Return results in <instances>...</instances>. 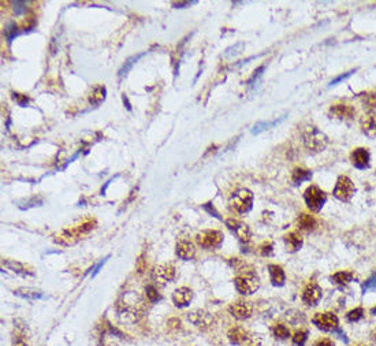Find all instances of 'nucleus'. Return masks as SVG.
<instances>
[{"mask_svg":"<svg viewBox=\"0 0 376 346\" xmlns=\"http://www.w3.org/2000/svg\"><path fill=\"white\" fill-rule=\"evenodd\" d=\"M188 319L197 328L203 330V331L213 326V316H212L211 313L205 312V311H200V309L188 313Z\"/></svg>","mask_w":376,"mask_h":346,"instance_id":"obj_11","label":"nucleus"},{"mask_svg":"<svg viewBox=\"0 0 376 346\" xmlns=\"http://www.w3.org/2000/svg\"><path fill=\"white\" fill-rule=\"evenodd\" d=\"M11 4H13V10L15 15H24V14L26 13V6L27 3L26 1H21V0H15V1H11Z\"/></svg>","mask_w":376,"mask_h":346,"instance_id":"obj_37","label":"nucleus"},{"mask_svg":"<svg viewBox=\"0 0 376 346\" xmlns=\"http://www.w3.org/2000/svg\"><path fill=\"white\" fill-rule=\"evenodd\" d=\"M329 115H330V118H334V119L350 120L354 118L356 110H354V107L353 106L343 104V103H338V104H334V106L330 107Z\"/></svg>","mask_w":376,"mask_h":346,"instance_id":"obj_12","label":"nucleus"},{"mask_svg":"<svg viewBox=\"0 0 376 346\" xmlns=\"http://www.w3.org/2000/svg\"><path fill=\"white\" fill-rule=\"evenodd\" d=\"M272 334H274V337L278 338V340H286V338H289L290 331H289V328L284 326V324L278 323V324H275V326L272 327Z\"/></svg>","mask_w":376,"mask_h":346,"instance_id":"obj_32","label":"nucleus"},{"mask_svg":"<svg viewBox=\"0 0 376 346\" xmlns=\"http://www.w3.org/2000/svg\"><path fill=\"white\" fill-rule=\"evenodd\" d=\"M1 264L4 267H7L10 271L18 274V275H22V277H34L33 268L30 266H26L21 261H15V260H1Z\"/></svg>","mask_w":376,"mask_h":346,"instance_id":"obj_19","label":"nucleus"},{"mask_svg":"<svg viewBox=\"0 0 376 346\" xmlns=\"http://www.w3.org/2000/svg\"><path fill=\"white\" fill-rule=\"evenodd\" d=\"M20 29L17 26V23L15 22H10L6 27H4V36H6V39L8 43H11V41L17 37V36H20Z\"/></svg>","mask_w":376,"mask_h":346,"instance_id":"obj_33","label":"nucleus"},{"mask_svg":"<svg viewBox=\"0 0 376 346\" xmlns=\"http://www.w3.org/2000/svg\"><path fill=\"white\" fill-rule=\"evenodd\" d=\"M264 69H265V66H260L258 70H255V71H253V75H252L251 78H249V81H248V84H249V85H253V84H255V82H256V81H258V78L261 77V74H263Z\"/></svg>","mask_w":376,"mask_h":346,"instance_id":"obj_43","label":"nucleus"},{"mask_svg":"<svg viewBox=\"0 0 376 346\" xmlns=\"http://www.w3.org/2000/svg\"><path fill=\"white\" fill-rule=\"evenodd\" d=\"M249 346H258V345H253V344H249Z\"/></svg>","mask_w":376,"mask_h":346,"instance_id":"obj_52","label":"nucleus"},{"mask_svg":"<svg viewBox=\"0 0 376 346\" xmlns=\"http://www.w3.org/2000/svg\"><path fill=\"white\" fill-rule=\"evenodd\" d=\"M357 346H365V345H361V344H360V345H357Z\"/></svg>","mask_w":376,"mask_h":346,"instance_id":"obj_53","label":"nucleus"},{"mask_svg":"<svg viewBox=\"0 0 376 346\" xmlns=\"http://www.w3.org/2000/svg\"><path fill=\"white\" fill-rule=\"evenodd\" d=\"M376 287V273L372 274L368 279L365 280V283H364V292H368V290H372V289H375Z\"/></svg>","mask_w":376,"mask_h":346,"instance_id":"obj_41","label":"nucleus"},{"mask_svg":"<svg viewBox=\"0 0 376 346\" xmlns=\"http://www.w3.org/2000/svg\"><path fill=\"white\" fill-rule=\"evenodd\" d=\"M191 300H193V292L189 287H178L172 293V302L177 308H185L190 304Z\"/></svg>","mask_w":376,"mask_h":346,"instance_id":"obj_18","label":"nucleus"},{"mask_svg":"<svg viewBox=\"0 0 376 346\" xmlns=\"http://www.w3.org/2000/svg\"><path fill=\"white\" fill-rule=\"evenodd\" d=\"M122 99H123V103L126 104V108H127L129 111H132V106H130V103H129V100H127V96L123 94V96H122Z\"/></svg>","mask_w":376,"mask_h":346,"instance_id":"obj_50","label":"nucleus"},{"mask_svg":"<svg viewBox=\"0 0 376 346\" xmlns=\"http://www.w3.org/2000/svg\"><path fill=\"white\" fill-rule=\"evenodd\" d=\"M137 270H139L140 274L144 273V270H145V263H144V257L141 256L139 259V264H137Z\"/></svg>","mask_w":376,"mask_h":346,"instance_id":"obj_49","label":"nucleus"},{"mask_svg":"<svg viewBox=\"0 0 376 346\" xmlns=\"http://www.w3.org/2000/svg\"><path fill=\"white\" fill-rule=\"evenodd\" d=\"M363 308H356V309H352V311L346 315V319L349 320V322H358V320L363 319Z\"/></svg>","mask_w":376,"mask_h":346,"instance_id":"obj_38","label":"nucleus"},{"mask_svg":"<svg viewBox=\"0 0 376 346\" xmlns=\"http://www.w3.org/2000/svg\"><path fill=\"white\" fill-rule=\"evenodd\" d=\"M350 161L358 170L368 168L371 163L370 151L367 148H356L353 152L350 153Z\"/></svg>","mask_w":376,"mask_h":346,"instance_id":"obj_13","label":"nucleus"},{"mask_svg":"<svg viewBox=\"0 0 376 346\" xmlns=\"http://www.w3.org/2000/svg\"><path fill=\"white\" fill-rule=\"evenodd\" d=\"M234 285H235V289L239 294L251 296L260 287V280H258V275L253 271H245V273L235 277Z\"/></svg>","mask_w":376,"mask_h":346,"instance_id":"obj_3","label":"nucleus"},{"mask_svg":"<svg viewBox=\"0 0 376 346\" xmlns=\"http://www.w3.org/2000/svg\"><path fill=\"white\" fill-rule=\"evenodd\" d=\"M360 126L365 136H368L371 138L376 137V113L371 111L367 115H364L360 119Z\"/></svg>","mask_w":376,"mask_h":346,"instance_id":"obj_20","label":"nucleus"},{"mask_svg":"<svg viewBox=\"0 0 376 346\" xmlns=\"http://www.w3.org/2000/svg\"><path fill=\"white\" fill-rule=\"evenodd\" d=\"M353 73H356V70H350V71H348V73H345V74H341L339 77H337L335 80H332L330 82V87H334V85H337V84H339L341 81H345L346 78H349L350 75Z\"/></svg>","mask_w":376,"mask_h":346,"instance_id":"obj_44","label":"nucleus"},{"mask_svg":"<svg viewBox=\"0 0 376 346\" xmlns=\"http://www.w3.org/2000/svg\"><path fill=\"white\" fill-rule=\"evenodd\" d=\"M226 226L229 227L231 231L237 235L238 240L241 241V242L248 244L251 241V227L248 226L246 223H244V222H241V220L238 219H227L226 220Z\"/></svg>","mask_w":376,"mask_h":346,"instance_id":"obj_10","label":"nucleus"},{"mask_svg":"<svg viewBox=\"0 0 376 346\" xmlns=\"http://www.w3.org/2000/svg\"><path fill=\"white\" fill-rule=\"evenodd\" d=\"M107 259H108V256H107L106 259L101 260V261H100L99 264H97V266H96V267H94V268H93L92 277H96V275H97V274H99V271H100V270H101V267L104 266V263H106V261H107Z\"/></svg>","mask_w":376,"mask_h":346,"instance_id":"obj_48","label":"nucleus"},{"mask_svg":"<svg viewBox=\"0 0 376 346\" xmlns=\"http://www.w3.org/2000/svg\"><path fill=\"white\" fill-rule=\"evenodd\" d=\"M245 48V43H237V44H234V46H231L226 49L225 56L226 59H231V58H234V56H237L239 53L244 51Z\"/></svg>","mask_w":376,"mask_h":346,"instance_id":"obj_34","label":"nucleus"},{"mask_svg":"<svg viewBox=\"0 0 376 346\" xmlns=\"http://www.w3.org/2000/svg\"><path fill=\"white\" fill-rule=\"evenodd\" d=\"M146 53H148V51H144V52H140L137 53V55H133L132 58H129V59L126 60L125 63H123V66L120 67V70L118 71L119 78H123V77H126V75L129 74V71L133 69V66H134V65H136L141 58H144Z\"/></svg>","mask_w":376,"mask_h":346,"instance_id":"obj_26","label":"nucleus"},{"mask_svg":"<svg viewBox=\"0 0 376 346\" xmlns=\"http://www.w3.org/2000/svg\"><path fill=\"white\" fill-rule=\"evenodd\" d=\"M231 207L237 211L238 213L249 212L253 207V193L249 189H237L230 197Z\"/></svg>","mask_w":376,"mask_h":346,"instance_id":"obj_4","label":"nucleus"},{"mask_svg":"<svg viewBox=\"0 0 376 346\" xmlns=\"http://www.w3.org/2000/svg\"><path fill=\"white\" fill-rule=\"evenodd\" d=\"M117 311L119 316L126 322H137L145 312L144 300L136 292L125 293L117 302Z\"/></svg>","mask_w":376,"mask_h":346,"instance_id":"obj_1","label":"nucleus"},{"mask_svg":"<svg viewBox=\"0 0 376 346\" xmlns=\"http://www.w3.org/2000/svg\"><path fill=\"white\" fill-rule=\"evenodd\" d=\"M203 208H204L207 212L212 213V215H213L215 218H218V219H222V218H220V215H219L218 211L215 209V207H213V204H212V203H207V204H204V206H203Z\"/></svg>","mask_w":376,"mask_h":346,"instance_id":"obj_46","label":"nucleus"},{"mask_svg":"<svg viewBox=\"0 0 376 346\" xmlns=\"http://www.w3.org/2000/svg\"><path fill=\"white\" fill-rule=\"evenodd\" d=\"M177 277V270L172 264H160L152 271V279L159 285H167Z\"/></svg>","mask_w":376,"mask_h":346,"instance_id":"obj_9","label":"nucleus"},{"mask_svg":"<svg viewBox=\"0 0 376 346\" xmlns=\"http://www.w3.org/2000/svg\"><path fill=\"white\" fill-rule=\"evenodd\" d=\"M313 324L322 330V331H335L339 326V320H338L337 315H334L332 312H324V313H317L313 316Z\"/></svg>","mask_w":376,"mask_h":346,"instance_id":"obj_8","label":"nucleus"},{"mask_svg":"<svg viewBox=\"0 0 376 346\" xmlns=\"http://www.w3.org/2000/svg\"><path fill=\"white\" fill-rule=\"evenodd\" d=\"M354 193H356V187H354V184L352 182V180L346 175H341L338 178L337 184H335V187H334L335 199H338L339 201H349Z\"/></svg>","mask_w":376,"mask_h":346,"instance_id":"obj_7","label":"nucleus"},{"mask_svg":"<svg viewBox=\"0 0 376 346\" xmlns=\"http://www.w3.org/2000/svg\"><path fill=\"white\" fill-rule=\"evenodd\" d=\"M322 299V287L317 283H309L308 286L304 289L303 292V301L306 305L313 306Z\"/></svg>","mask_w":376,"mask_h":346,"instance_id":"obj_16","label":"nucleus"},{"mask_svg":"<svg viewBox=\"0 0 376 346\" xmlns=\"http://www.w3.org/2000/svg\"><path fill=\"white\" fill-rule=\"evenodd\" d=\"M197 0H190V1H174L172 3V7L174 8H186V7H190L193 4H197Z\"/></svg>","mask_w":376,"mask_h":346,"instance_id":"obj_45","label":"nucleus"},{"mask_svg":"<svg viewBox=\"0 0 376 346\" xmlns=\"http://www.w3.org/2000/svg\"><path fill=\"white\" fill-rule=\"evenodd\" d=\"M298 227L304 230V231H310L316 227V219L312 216V215H308V213H301L298 216Z\"/></svg>","mask_w":376,"mask_h":346,"instance_id":"obj_29","label":"nucleus"},{"mask_svg":"<svg viewBox=\"0 0 376 346\" xmlns=\"http://www.w3.org/2000/svg\"><path fill=\"white\" fill-rule=\"evenodd\" d=\"M313 346H335L334 345V342L329 338H320V340H317Z\"/></svg>","mask_w":376,"mask_h":346,"instance_id":"obj_47","label":"nucleus"},{"mask_svg":"<svg viewBox=\"0 0 376 346\" xmlns=\"http://www.w3.org/2000/svg\"><path fill=\"white\" fill-rule=\"evenodd\" d=\"M363 104L368 108H376V91H371L361 96Z\"/></svg>","mask_w":376,"mask_h":346,"instance_id":"obj_35","label":"nucleus"},{"mask_svg":"<svg viewBox=\"0 0 376 346\" xmlns=\"http://www.w3.org/2000/svg\"><path fill=\"white\" fill-rule=\"evenodd\" d=\"M304 147L310 153H319L326 149L329 137L316 126H306L303 130Z\"/></svg>","mask_w":376,"mask_h":346,"instance_id":"obj_2","label":"nucleus"},{"mask_svg":"<svg viewBox=\"0 0 376 346\" xmlns=\"http://www.w3.org/2000/svg\"><path fill=\"white\" fill-rule=\"evenodd\" d=\"M272 242L270 241H267V242H263L260 247H258V251H260V254L261 256H270L271 253H272Z\"/></svg>","mask_w":376,"mask_h":346,"instance_id":"obj_40","label":"nucleus"},{"mask_svg":"<svg viewBox=\"0 0 376 346\" xmlns=\"http://www.w3.org/2000/svg\"><path fill=\"white\" fill-rule=\"evenodd\" d=\"M145 294H146V299L149 300L151 302H158L159 300L162 299V296L158 292V289L153 286V285H148L145 287Z\"/></svg>","mask_w":376,"mask_h":346,"instance_id":"obj_36","label":"nucleus"},{"mask_svg":"<svg viewBox=\"0 0 376 346\" xmlns=\"http://www.w3.org/2000/svg\"><path fill=\"white\" fill-rule=\"evenodd\" d=\"M106 94H107L106 87H103V85H96V87L92 89V92H91V96H89V103L94 107L100 106V104L106 100Z\"/></svg>","mask_w":376,"mask_h":346,"instance_id":"obj_27","label":"nucleus"},{"mask_svg":"<svg viewBox=\"0 0 376 346\" xmlns=\"http://www.w3.org/2000/svg\"><path fill=\"white\" fill-rule=\"evenodd\" d=\"M13 99L15 100L21 107L27 106V103H29V97H27V96H25V94H21V93H15V92L13 93Z\"/></svg>","mask_w":376,"mask_h":346,"instance_id":"obj_42","label":"nucleus"},{"mask_svg":"<svg viewBox=\"0 0 376 346\" xmlns=\"http://www.w3.org/2000/svg\"><path fill=\"white\" fill-rule=\"evenodd\" d=\"M14 294L18 296L21 299L25 300H41L44 299V294L40 289L34 287H20L17 290H14Z\"/></svg>","mask_w":376,"mask_h":346,"instance_id":"obj_24","label":"nucleus"},{"mask_svg":"<svg viewBox=\"0 0 376 346\" xmlns=\"http://www.w3.org/2000/svg\"><path fill=\"white\" fill-rule=\"evenodd\" d=\"M268 273H270L271 283L274 286H283L284 282H286V274H284L282 267L278 266V264H270Z\"/></svg>","mask_w":376,"mask_h":346,"instance_id":"obj_23","label":"nucleus"},{"mask_svg":"<svg viewBox=\"0 0 376 346\" xmlns=\"http://www.w3.org/2000/svg\"><path fill=\"white\" fill-rule=\"evenodd\" d=\"M312 178V171L310 170H305V168H301V167H297L293 170L291 173V182L293 185H301L305 181H309Z\"/></svg>","mask_w":376,"mask_h":346,"instance_id":"obj_28","label":"nucleus"},{"mask_svg":"<svg viewBox=\"0 0 376 346\" xmlns=\"http://www.w3.org/2000/svg\"><path fill=\"white\" fill-rule=\"evenodd\" d=\"M284 244L289 252H297L303 247V237L298 233H289L284 235Z\"/></svg>","mask_w":376,"mask_h":346,"instance_id":"obj_25","label":"nucleus"},{"mask_svg":"<svg viewBox=\"0 0 376 346\" xmlns=\"http://www.w3.org/2000/svg\"><path fill=\"white\" fill-rule=\"evenodd\" d=\"M304 200L306 203V207L312 212H319L327 201V196L323 190L316 185H310L304 192Z\"/></svg>","mask_w":376,"mask_h":346,"instance_id":"obj_5","label":"nucleus"},{"mask_svg":"<svg viewBox=\"0 0 376 346\" xmlns=\"http://www.w3.org/2000/svg\"><path fill=\"white\" fill-rule=\"evenodd\" d=\"M14 345L13 346H29L27 342V335H29V330H27L26 323L21 322V320H15L14 322Z\"/></svg>","mask_w":376,"mask_h":346,"instance_id":"obj_17","label":"nucleus"},{"mask_svg":"<svg viewBox=\"0 0 376 346\" xmlns=\"http://www.w3.org/2000/svg\"><path fill=\"white\" fill-rule=\"evenodd\" d=\"M284 118H286V115L281 116L279 119L272 120V122H258V123L253 126V129H252V134L263 133V132L268 130V129H271V127H274V126H277V125H279V123H281V122H282Z\"/></svg>","mask_w":376,"mask_h":346,"instance_id":"obj_30","label":"nucleus"},{"mask_svg":"<svg viewBox=\"0 0 376 346\" xmlns=\"http://www.w3.org/2000/svg\"><path fill=\"white\" fill-rule=\"evenodd\" d=\"M196 241L204 249H216L223 242V233L219 230H204L196 235Z\"/></svg>","mask_w":376,"mask_h":346,"instance_id":"obj_6","label":"nucleus"},{"mask_svg":"<svg viewBox=\"0 0 376 346\" xmlns=\"http://www.w3.org/2000/svg\"><path fill=\"white\" fill-rule=\"evenodd\" d=\"M229 312L238 320H245L252 316V305L246 301H235L229 306Z\"/></svg>","mask_w":376,"mask_h":346,"instance_id":"obj_14","label":"nucleus"},{"mask_svg":"<svg viewBox=\"0 0 376 346\" xmlns=\"http://www.w3.org/2000/svg\"><path fill=\"white\" fill-rule=\"evenodd\" d=\"M353 273L350 271H339V273H335L332 277H331V282L337 283V285H341V286H345L350 283L353 280Z\"/></svg>","mask_w":376,"mask_h":346,"instance_id":"obj_31","label":"nucleus"},{"mask_svg":"<svg viewBox=\"0 0 376 346\" xmlns=\"http://www.w3.org/2000/svg\"><path fill=\"white\" fill-rule=\"evenodd\" d=\"M371 312H372V315H376V306H374V308H372V311H371Z\"/></svg>","mask_w":376,"mask_h":346,"instance_id":"obj_51","label":"nucleus"},{"mask_svg":"<svg viewBox=\"0 0 376 346\" xmlns=\"http://www.w3.org/2000/svg\"><path fill=\"white\" fill-rule=\"evenodd\" d=\"M308 340V333L306 331H297L293 335V344L297 346H304Z\"/></svg>","mask_w":376,"mask_h":346,"instance_id":"obj_39","label":"nucleus"},{"mask_svg":"<svg viewBox=\"0 0 376 346\" xmlns=\"http://www.w3.org/2000/svg\"><path fill=\"white\" fill-rule=\"evenodd\" d=\"M227 337L233 345H244L245 342H249L252 335H249L248 331L242 327H233L227 333Z\"/></svg>","mask_w":376,"mask_h":346,"instance_id":"obj_22","label":"nucleus"},{"mask_svg":"<svg viewBox=\"0 0 376 346\" xmlns=\"http://www.w3.org/2000/svg\"><path fill=\"white\" fill-rule=\"evenodd\" d=\"M177 256L182 260H191L196 254V248L191 244L190 241L181 240L177 242Z\"/></svg>","mask_w":376,"mask_h":346,"instance_id":"obj_21","label":"nucleus"},{"mask_svg":"<svg viewBox=\"0 0 376 346\" xmlns=\"http://www.w3.org/2000/svg\"><path fill=\"white\" fill-rule=\"evenodd\" d=\"M84 235V233L81 231V229L75 227V229H70V230H63L62 233L56 235L55 242H58L60 245H73L77 241Z\"/></svg>","mask_w":376,"mask_h":346,"instance_id":"obj_15","label":"nucleus"}]
</instances>
